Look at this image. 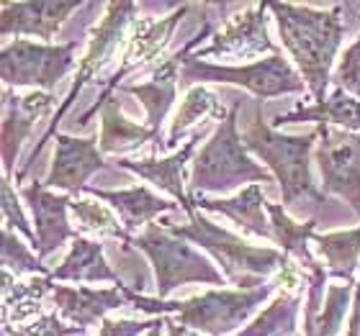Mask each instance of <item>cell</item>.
<instances>
[{"instance_id":"e575fe53","label":"cell","mask_w":360,"mask_h":336,"mask_svg":"<svg viewBox=\"0 0 360 336\" xmlns=\"http://www.w3.org/2000/svg\"><path fill=\"white\" fill-rule=\"evenodd\" d=\"M155 323H158V318H142V321H134V318H105L101 323L98 336H144Z\"/></svg>"},{"instance_id":"1f68e13d","label":"cell","mask_w":360,"mask_h":336,"mask_svg":"<svg viewBox=\"0 0 360 336\" xmlns=\"http://www.w3.org/2000/svg\"><path fill=\"white\" fill-rule=\"evenodd\" d=\"M6 336H88L83 326H68L57 314H41L26 326H3Z\"/></svg>"},{"instance_id":"ba28073f","label":"cell","mask_w":360,"mask_h":336,"mask_svg":"<svg viewBox=\"0 0 360 336\" xmlns=\"http://www.w3.org/2000/svg\"><path fill=\"white\" fill-rule=\"evenodd\" d=\"M276 283H268L255 290L214 288L201 295L180 300L175 321L203 336H229L234 329H240L242 323H248L250 316L276 293Z\"/></svg>"},{"instance_id":"52a82bcc","label":"cell","mask_w":360,"mask_h":336,"mask_svg":"<svg viewBox=\"0 0 360 336\" xmlns=\"http://www.w3.org/2000/svg\"><path fill=\"white\" fill-rule=\"evenodd\" d=\"M203 85V83H219V85H237L248 90L257 100L263 98H278L288 93H304L307 83L296 72L291 62L283 54H273L268 60H257L255 65L248 67H232V65H211V62L195 60L193 54L186 60L183 72H180V85Z\"/></svg>"},{"instance_id":"2e32d148","label":"cell","mask_w":360,"mask_h":336,"mask_svg":"<svg viewBox=\"0 0 360 336\" xmlns=\"http://www.w3.org/2000/svg\"><path fill=\"white\" fill-rule=\"evenodd\" d=\"M21 198L26 201L37 226V252L41 262L54 254L65 241L75 239L77 234L68 221V210L72 206L70 195H54L44 187V182H31L21 190Z\"/></svg>"},{"instance_id":"9a60e30c","label":"cell","mask_w":360,"mask_h":336,"mask_svg":"<svg viewBox=\"0 0 360 336\" xmlns=\"http://www.w3.org/2000/svg\"><path fill=\"white\" fill-rule=\"evenodd\" d=\"M103 167V152L96 144V139L57 134V149H54V159L44 180V187H57L68 195L85 193L88 177Z\"/></svg>"},{"instance_id":"d6a6232c","label":"cell","mask_w":360,"mask_h":336,"mask_svg":"<svg viewBox=\"0 0 360 336\" xmlns=\"http://www.w3.org/2000/svg\"><path fill=\"white\" fill-rule=\"evenodd\" d=\"M332 80H335V85L340 90H345V93H350V95L360 100V34L353 44L342 52L338 72H335Z\"/></svg>"},{"instance_id":"44dd1931","label":"cell","mask_w":360,"mask_h":336,"mask_svg":"<svg viewBox=\"0 0 360 336\" xmlns=\"http://www.w3.org/2000/svg\"><path fill=\"white\" fill-rule=\"evenodd\" d=\"M191 201L203 210H214V213H221L229 221L245 229L248 234H255L260 239H273V229H270V218L263 216L265 210V195L263 185L260 182H252L245 190H240L232 198H206V195H191Z\"/></svg>"},{"instance_id":"4dcf8cb0","label":"cell","mask_w":360,"mask_h":336,"mask_svg":"<svg viewBox=\"0 0 360 336\" xmlns=\"http://www.w3.org/2000/svg\"><path fill=\"white\" fill-rule=\"evenodd\" d=\"M31 244H23L15 231H11L8 226H3V247H0V257H3V269L11 272L13 277L34 275V277H49L52 272H46L41 257L31 252Z\"/></svg>"},{"instance_id":"d6986e66","label":"cell","mask_w":360,"mask_h":336,"mask_svg":"<svg viewBox=\"0 0 360 336\" xmlns=\"http://www.w3.org/2000/svg\"><path fill=\"white\" fill-rule=\"evenodd\" d=\"M203 136H206V131H193L191 139L186 142V147L180 152H175V154H170V157L119 159V167L121 170L134 172V175L144 177L155 187L165 190L170 198H175V201L180 203V208L186 210V213H191V210H193V201H191V193H188L186 185H183V170H186V165L191 162L195 147L201 144Z\"/></svg>"},{"instance_id":"5b68a950","label":"cell","mask_w":360,"mask_h":336,"mask_svg":"<svg viewBox=\"0 0 360 336\" xmlns=\"http://www.w3.org/2000/svg\"><path fill=\"white\" fill-rule=\"evenodd\" d=\"M131 247L150 257L160 298H167L180 285L206 283L217 285V288L226 285V277L221 275V269H217V264H211V260H206L198 249H193V244H188L180 236H173L158 224H150L139 236H134Z\"/></svg>"},{"instance_id":"d4e9b609","label":"cell","mask_w":360,"mask_h":336,"mask_svg":"<svg viewBox=\"0 0 360 336\" xmlns=\"http://www.w3.org/2000/svg\"><path fill=\"white\" fill-rule=\"evenodd\" d=\"M265 213L270 218V229H273V241L285 257H296L299 264L309 272H314L319 267V262L314 260V254L309 252V239L314 236V226L319 224L316 218H309L307 224H299L288 216V210L278 203H265Z\"/></svg>"},{"instance_id":"6da1fadb","label":"cell","mask_w":360,"mask_h":336,"mask_svg":"<svg viewBox=\"0 0 360 336\" xmlns=\"http://www.w3.org/2000/svg\"><path fill=\"white\" fill-rule=\"evenodd\" d=\"M281 31L285 52L296 62L299 75L304 77L309 93L314 95V103L324 100V93L330 88L332 65L340 52L342 36L347 34L350 23H345L350 13L347 6H291V3H268Z\"/></svg>"},{"instance_id":"d590c367","label":"cell","mask_w":360,"mask_h":336,"mask_svg":"<svg viewBox=\"0 0 360 336\" xmlns=\"http://www.w3.org/2000/svg\"><path fill=\"white\" fill-rule=\"evenodd\" d=\"M347 336H360V280L355 283L353 314H350V323H347Z\"/></svg>"},{"instance_id":"7a4b0ae2","label":"cell","mask_w":360,"mask_h":336,"mask_svg":"<svg viewBox=\"0 0 360 336\" xmlns=\"http://www.w3.org/2000/svg\"><path fill=\"white\" fill-rule=\"evenodd\" d=\"M319 139V128H311L304 136H288L263 123V105L252 103L250 119L245 123L242 142L248 152H255L270 167L281 182V198L288 216H322L330 208V201L316 187L311 175V149Z\"/></svg>"},{"instance_id":"9c48e42d","label":"cell","mask_w":360,"mask_h":336,"mask_svg":"<svg viewBox=\"0 0 360 336\" xmlns=\"http://www.w3.org/2000/svg\"><path fill=\"white\" fill-rule=\"evenodd\" d=\"M77 39L68 44H37L29 39H15L3 46L0 75L6 88H41L52 93L62 77L75 67Z\"/></svg>"},{"instance_id":"e0dca14e","label":"cell","mask_w":360,"mask_h":336,"mask_svg":"<svg viewBox=\"0 0 360 336\" xmlns=\"http://www.w3.org/2000/svg\"><path fill=\"white\" fill-rule=\"evenodd\" d=\"M54 93L31 90L26 95H13V90H3V177L11 175L13 162L21 152L26 136L37 123L39 116L52 111Z\"/></svg>"},{"instance_id":"ac0fdd59","label":"cell","mask_w":360,"mask_h":336,"mask_svg":"<svg viewBox=\"0 0 360 336\" xmlns=\"http://www.w3.org/2000/svg\"><path fill=\"white\" fill-rule=\"evenodd\" d=\"M52 300L60 316L72 326H93L103 323L111 311L129 306L127 285L113 288H72V285H54Z\"/></svg>"},{"instance_id":"7c38bea8","label":"cell","mask_w":360,"mask_h":336,"mask_svg":"<svg viewBox=\"0 0 360 336\" xmlns=\"http://www.w3.org/2000/svg\"><path fill=\"white\" fill-rule=\"evenodd\" d=\"M268 3L263 6H250L240 15L226 18L224 26L214 31L211 44L206 49L193 52L195 60H209V57H221V60H250V57H263V54H281L268 31V18H265Z\"/></svg>"},{"instance_id":"74e56055","label":"cell","mask_w":360,"mask_h":336,"mask_svg":"<svg viewBox=\"0 0 360 336\" xmlns=\"http://www.w3.org/2000/svg\"><path fill=\"white\" fill-rule=\"evenodd\" d=\"M162 329H165V318H158V323H155L144 336H162Z\"/></svg>"},{"instance_id":"603a6c76","label":"cell","mask_w":360,"mask_h":336,"mask_svg":"<svg viewBox=\"0 0 360 336\" xmlns=\"http://www.w3.org/2000/svg\"><path fill=\"white\" fill-rule=\"evenodd\" d=\"M52 280L57 283H121V275L113 272L105 260V244L85 236H75L70 244V254L60 267L52 269Z\"/></svg>"},{"instance_id":"f1b7e54d","label":"cell","mask_w":360,"mask_h":336,"mask_svg":"<svg viewBox=\"0 0 360 336\" xmlns=\"http://www.w3.org/2000/svg\"><path fill=\"white\" fill-rule=\"evenodd\" d=\"M301 293H281L248 329L234 336H296L299 331Z\"/></svg>"},{"instance_id":"5bb4252c","label":"cell","mask_w":360,"mask_h":336,"mask_svg":"<svg viewBox=\"0 0 360 336\" xmlns=\"http://www.w3.org/2000/svg\"><path fill=\"white\" fill-rule=\"evenodd\" d=\"M83 3L62 0H6L0 13V36H37L49 44L60 34L62 23Z\"/></svg>"},{"instance_id":"8992f818","label":"cell","mask_w":360,"mask_h":336,"mask_svg":"<svg viewBox=\"0 0 360 336\" xmlns=\"http://www.w3.org/2000/svg\"><path fill=\"white\" fill-rule=\"evenodd\" d=\"M136 13H139V6H134V3H108V6H105L103 21L98 23L96 29H93V34H90L88 52H85V57L80 60V69H77L72 90H70L68 98H65V103H62L60 108H57V113L52 116V121H49V128L41 134L39 144L34 147L29 162H26V165H23V170L15 175V182H23V180H26V175L31 172V167H34L37 157L44 152L46 142L57 134V123H60V121L65 119V113L72 108V103L77 100V95H80V90L85 88V83H88V80H93V77H96L98 72H101V69L111 62L113 54L119 52L121 41H127V39H129V34H131V29H134V23L139 21V18H136Z\"/></svg>"},{"instance_id":"7402d4cb","label":"cell","mask_w":360,"mask_h":336,"mask_svg":"<svg viewBox=\"0 0 360 336\" xmlns=\"http://www.w3.org/2000/svg\"><path fill=\"white\" fill-rule=\"evenodd\" d=\"M301 121H314L316 126L324 123V126L342 128V131H350V134H360V100L347 95L345 90L335 88V93L327 95L324 100H319V103H296L293 111L278 113L276 121H273V128L301 123Z\"/></svg>"},{"instance_id":"30bf717a","label":"cell","mask_w":360,"mask_h":336,"mask_svg":"<svg viewBox=\"0 0 360 336\" xmlns=\"http://www.w3.org/2000/svg\"><path fill=\"white\" fill-rule=\"evenodd\" d=\"M191 8L193 6H180L175 13L165 15V18H139V21L134 23V29H131V34H129V39H127V46H124V54H121V67L116 69L108 80H103V88L98 93V100L90 105L83 116L75 119L77 126H88L90 119L111 100L113 90L124 88V77L131 75L136 67H142L147 62L160 60V54L165 52V46L170 44V39H173L178 23L183 21V15H186Z\"/></svg>"},{"instance_id":"4fadbf2b","label":"cell","mask_w":360,"mask_h":336,"mask_svg":"<svg viewBox=\"0 0 360 336\" xmlns=\"http://www.w3.org/2000/svg\"><path fill=\"white\" fill-rule=\"evenodd\" d=\"M307 285L304 336H338L347 308H353L355 285H330V275L322 264L309 272Z\"/></svg>"},{"instance_id":"4316f807","label":"cell","mask_w":360,"mask_h":336,"mask_svg":"<svg viewBox=\"0 0 360 336\" xmlns=\"http://www.w3.org/2000/svg\"><path fill=\"white\" fill-rule=\"evenodd\" d=\"M311 241L316 244V252L327 260L330 280L355 285V269L360 262V226L345 229V231L314 234Z\"/></svg>"},{"instance_id":"277c9868","label":"cell","mask_w":360,"mask_h":336,"mask_svg":"<svg viewBox=\"0 0 360 336\" xmlns=\"http://www.w3.org/2000/svg\"><path fill=\"white\" fill-rule=\"evenodd\" d=\"M240 105L234 100L229 108V119L214 128V136L203 144L201 152L193 157L191 195L201 193H229L242 182H273V172L265 170L248 154V147L240 136Z\"/></svg>"},{"instance_id":"ffe728a7","label":"cell","mask_w":360,"mask_h":336,"mask_svg":"<svg viewBox=\"0 0 360 336\" xmlns=\"http://www.w3.org/2000/svg\"><path fill=\"white\" fill-rule=\"evenodd\" d=\"M85 193L98 198V201L108 203L116 216L121 218V224L129 234L136 231V229H147V226L160 216V213H167V210L180 208V203H170L165 198L155 195L147 187H127V190H101V187H85Z\"/></svg>"},{"instance_id":"3957f363","label":"cell","mask_w":360,"mask_h":336,"mask_svg":"<svg viewBox=\"0 0 360 336\" xmlns=\"http://www.w3.org/2000/svg\"><path fill=\"white\" fill-rule=\"evenodd\" d=\"M162 229H167L173 236L193 241L203 252H209L221 267L226 283L237 285V290L263 288L270 283V275L281 272L288 264V257L281 249L255 247V244L240 239L237 234L211 224L209 218L201 216L195 208L188 213V224H162Z\"/></svg>"},{"instance_id":"836d02e7","label":"cell","mask_w":360,"mask_h":336,"mask_svg":"<svg viewBox=\"0 0 360 336\" xmlns=\"http://www.w3.org/2000/svg\"><path fill=\"white\" fill-rule=\"evenodd\" d=\"M3 218H6V226L11 231H18L23 239L31 241V247L37 249V231L31 229L29 218H26V213L21 210V203L15 198L13 185H11L8 177H3Z\"/></svg>"},{"instance_id":"8fae6325","label":"cell","mask_w":360,"mask_h":336,"mask_svg":"<svg viewBox=\"0 0 360 336\" xmlns=\"http://www.w3.org/2000/svg\"><path fill=\"white\" fill-rule=\"evenodd\" d=\"M316 165L324 193L340 195L360 218V134L319 123Z\"/></svg>"},{"instance_id":"cb8c5ba5","label":"cell","mask_w":360,"mask_h":336,"mask_svg":"<svg viewBox=\"0 0 360 336\" xmlns=\"http://www.w3.org/2000/svg\"><path fill=\"white\" fill-rule=\"evenodd\" d=\"M147 142H158L160 147V134H155L150 126H139L131 119H127L121 113V105L116 98H111L101 108V139H98V147H101L103 154H127V152L139 149Z\"/></svg>"},{"instance_id":"83f0119b","label":"cell","mask_w":360,"mask_h":336,"mask_svg":"<svg viewBox=\"0 0 360 336\" xmlns=\"http://www.w3.org/2000/svg\"><path fill=\"white\" fill-rule=\"evenodd\" d=\"M206 116L217 119L219 123L229 119L226 108L221 105L219 95L211 88H206V85H193V88H188L186 98L180 100V108H178V113H175L173 123H170V131H167V139H165V144H162V149L165 152L173 149L175 144L188 134V128L195 126V123L203 121Z\"/></svg>"},{"instance_id":"f546056e","label":"cell","mask_w":360,"mask_h":336,"mask_svg":"<svg viewBox=\"0 0 360 336\" xmlns=\"http://www.w3.org/2000/svg\"><path fill=\"white\" fill-rule=\"evenodd\" d=\"M70 213L75 216V221L80 224V229L88 234H98V236H111V239H119L124 244H131L134 236L124 229L121 218L116 216V210L103 206L98 201H90V198H75L72 206H70Z\"/></svg>"},{"instance_id":"8d00e7d4","label":"cell","mask_w":360,"mask_h":336,"mask_svg":"<svg viewBox=\"0 0 360 336\" xmlns=\"http://www.w3.org/2000/svg\"><path fill=\"white\" fill-rule=\"evenodd\" d=\"M162 318H165V331H167V336H203V334H198V331L183 326V323L175 321V318H170V316H162Z\"/></svg>"},{"instance_id":"484cf974","label":"cell","mask_w":360,"mask_h":336,"mask_svg":"<svg viewBox=\"0 0 360 336\" xmlns=\"http://www.w3.org/2000/svg\"><path fill=\"white\" fill-rule=\"evenodd\" d=\"M54 290V280L31 277L26 283H15V277L3 269V326L23 323L41 311V303Z\"/></svg>"}]
</instances>
